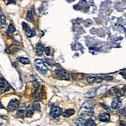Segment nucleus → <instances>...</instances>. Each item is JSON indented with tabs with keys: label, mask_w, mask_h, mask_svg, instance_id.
Here are the masks:
<instances>
[{
	"label": "nucleus",
	"mask_w": 126,
	"mask_h": 126,
	"mask_svg": "<svg viewBox=\"0 0 126 126\" xmlns=\"http://www.w3.org/2000/svg\"><path fill=\"white\" fill-rule=\"evenodd\" d=\"M34 65H35V68L37 69V70L41 74H45L47 72V65H45V63L41 59H37L35 61Z\"/></svg>",
	"instance_id": "obj_1"
},
{
	"label": "nucleus",
	"mask_w": 126,
	"mask_h": 126,
	"mask_svg": "<svg viewBox=\"0 0 126 126\" xmlns=\"http://www.w3.org/2000/svg\"><path fill=\"white\" fill-rule=\"evenodd\" d=\"M55 76L57 78L64 80H69V72L63 69H58L55 72Z\"/></svg>",
	"instance_id": "obj_2"
},
{
	"label": "nucleus",
	"mask_w": 126,
	"mask_h": 126,
	"mask_svg": "<svg viewBox=\"0 0 126 126\" xmlns=\"http://www.w3.org/2000/svg\"><path fill=\"white\" fill-rule=\"evenodd\" d=\"M93 109H94V105L91 104L90 103L86 102V103L83 104V106H82L80 111H79V114H80V115H83V114L86 115V114L91 112V111L93 110Z\"/></svg>",
	"instance_id": "obj_3"
},
{
	"label": "nucleus",
	"mask_w": 126,
	"mask_h": 126,
	"mask_svg": "<svg viewBox=\"0 0 126 126\" xmlns=\"http://www.w3.org/2000/svg\"><path fill=\"white\" fill-rule=\"evenodd\" d=\"M22 25H23V29L24 30V31L26 32L27 37H33V36H34V35L36 34L35 31L33 30V29H31V28L29 27V26L27 25V24L26 23H22Z\"/></svg>",
	"instance_id": "obj_4"
},
{
	"label": "nucleus",
	"mask_w": 126,
	"mask_h": 126,
	"mask_svg": "<svg viewBox=\"0 0 126 126\" xmlns=\"http://www.w3.org/2000/svg\"><path fill=\"white\" fill-rule=\"evenodd\" d=\"M18 107H19V100L16 99H14V100H10V102L8 104L7 108L9 111H13L16 109H17Z\"/></svg>",
	"instance_id": "obj_5"
},
{
	"label": "nucleus",
	"mask_w": 126,
	"mask_h": 126,
	"mask_svg": "<svg viewBox=\"0 0 126 126\" xmlns=\"http://www.w3.org/2000/svg\"><path fill=\"white\" fill-rule=\"evenodd\" d=\"M62 108H60L59 107H53L51 110V116L52 118H58L60 114H62Z\"/></svg>",
	"instance_id": "obj_6"
},
{
	"label": "nucleus",
	"mask_w": 126,
	"mask_h": 126,
	"mask_svg": "<svg viewBox=\"0 0 126 126\" xmlns=\"http://www.w3.org/2000/svg\"><path fill=\"white\" fill-rule=\"evenodd\" d=\"M86 79L89 83H100L103 81L102 77L100 76H88Z\"/></svg>",
	"instance_id": "obj_7"
},
{
	"label": "nucleus",
	"mask_w": 126,
	"mask_h": 126,
	"mask_svg": "<svg viewBox=\"0 0 126 126\" xmlns=\"http://www.w3.org/2000/svg\"><path fill=\"white\" fill-rule=\"evenodd\" d=\"M9 85L6 82V80L3 79H0V93H4L6 90H9Z\"/></svg>",
	"instance_id": "obj_8"
},
{
	"label": "nucleus",
	"mask_w": 126,
	"mask_h": 126,
	"mask_svg": "<svg viewBox=\"0 0 126 126\" xmlns=\"http://www.w3.org/2000/svg\"><path fill=\"white\" fill-rule=\"evenodd\" d=\"M122 100H121V99L119 97H116L113 100L112 104H111V107H112L113 109H118L122 107Z\"/></svg>",
	"instance_id": "obj_9"
},
{
	"label": "nucleus",
	"mask_w": 126,
	"mask_h": 126,
	"mask_svg": "<svg viewBox=\"0 0 126 126\" xmlns=\"http://www.w3.org/2000/svg\"><path fill=\"white\" fill-rule=\"evenodd\" d=\"M41 96H42V90L41 87H39V88L35 91L34 94L33 95V100L35 101H38L41 99Z\"/></svg>",
	"instance_id": "obj_10"
},
{
	"label": "nucleus",
	"mask_w": 126,
	"mask_h": 126,
	"mask_svg": "<svg viewBox=\"0 0 126 126\" xmlns=\"http://www.w3.org/2000/svg\"><path fill=\"white\" fill-rule=\"evenodd\" d=\"M96 94V89H90L85 94V96L87 98H93Z\"/></svg>",
	"instance_id": "obj_11"
},
{
	"label": "nucleus",
	"mask_w": 126,
	"mask_h": 126,
	"mask_svg": "<svg viewBox=\"0 0 126 126\" xmlns=\"http://www.w3.org/2000/svg\"><path fill=\"white\" fill-rule=\"evenodd\" d=\"M110 114H107V113H104V114H101L100 116H99V120L100 122H108L110 120Z\"/></svg>",
	"instance_id": "obj_12"
},
{
	"label": "nucleus",
	"mask_w": 126,
	"mask_h": 126,
	"mask_svg": "<svg viewBox=\"0 0 126 126\" xmlns=\"http://www.w3.org/2000/svg\"><path fill=\"white\" fill-rule=\"evenodd\" d=\"M44 46L42 44H40V43H38L37 44V45H36V53H37V55H41L43 54V52H44Z\"/></svg>",
	"instance_id": "obj_13"
},
{
	"label": "nucleus",
	"mask_w": 126,
	"mask_h": 126,
	"mask_svg": "<svg viewBox=\"0 0 126 126\" xmlns=\"http://www.w3.org/2000/svg\"><path fill=\"white\" fill-rule=\"evenodd\" d=\"M75 110L73 109H68L65 111H64L63 113H62V114L63 115V117L65 118H69L70 116H72V114H74Z\"/></svg>",
	"instance_id": "obj_14"
},
{
	"label": "nucleus",
	"mask_w": 126,
	"mask_h": 126,
	"mask_svg": "<svg viewBox=\"0 0 126 126\" xmlns=\"http://www.w3.org/2000/svg\"><path fill=\"white\" fill-rule=\"evenodd\" d=\"M85 122L86 120H84L83 118H77L75 120V124L77 126H85Z\"/></svg>",
	"instance_id": "obj_15"
},
{
	"label": "nucleus",
	"mask_w": 126,
	"mask_h": 126,
	"mask_svg": "<svg viewBox=\"0 0 126 126\" xmlns=\"http://www.w3.org/2000/svg\"><path fill=\"white\" fill-rule=\"evenodd\" d=\"M18 61L20 62V63H22V64H23V65H27V64L30 63V61H29V59H27V58H24V57L18 58Z\"/></svg>",
	"instance_id": "obj_16"
},
{
	"label": "nucleus",
	"mask_w": 126,
	"mask_h": 126,
	"mask_svg": "<svg viewBox=\"0 0 126 126\" xmlns=\"http://www.w3.org/2000/svg\"><path fill=\"white\" fill-rule=\"evenodd\" d=\"M85 125L86 126H96L95 122L93 120V119H87L86 120V122H85Z\"/></svg>",
	"instance_id": "obj_17"
},
{
	"label": "nucleus",
	"mask_w": 126,
	"mask_h": 126,
	"mask_svg": "<svg viewBox=\"0 0 126 126\" xmlns=\"http://www.w3.org/2000/svg\"><path fill=\"white\" fill-rule=\"evenodd\" d=\"M33 112H34V110H33V107L30 106V107H28L27 109V111H26V113H27V114H27V117H31V116L33 115Z\"/></svg>",
	"instance_id": "obj_18"
},
{
	"label": "nucleus",
	"mask_w": 126,
	"mask_h": 126,
	"mask_svg": "<svg viewBox=\"0 0 126 126\" xmlns=\"http://www.w3.org/2000/svg\"><path fill=\"white\" fill-rule=\"evenodd\" d=\"M15 31V27L13 25V24H10L8 27V30H7V34L9 36H11L13 34V33Z\"/></svg>",
	"instance_id": "obj_19"
},
{
	"label": "nucleus",
	"mask_w": 126,
	"mask_h": 126,
	"mask_svg": "<svg viewBox=\"0 0 126 126\" xmlns=\"http://www.w3.org/2000/svg\"><path fill=\"white\" fill-rule=\"evenodd\" d=\"M44 51H45V55H46L47 56H51V55H53V51H52V49H51V48L50 47H46V48H45V50H44Z\"/></svg>",
	"instance_id": "obj_20"
},
{
	"label": "nucleus",
	"mask_w": 126,
	"mask_h": 126,
	"mask_svg": "<svg viewBox=\"0 0 126 126\" xmlns=\"http://www.w3.org/2000/svg\"><path fill=\"white\" fill-rule=\"evenodd\" d=\"M27 20H29V21H33V13H32L31 10L27 12Z\"/></svg>",
	"instance_id": "obj_21"
},
{
	"label": "nucleus",
	"mask_w": 126,
	"mask_h": 126,
	"mask_svg": "<svg viewBox=\"0 0 126 126\" xmlns=\"http://www.w3.org/2000/svg\"><path fill=\"white\" fill-rule=\"evenodd\" d=\"M72 77H73V79H76V80H78V79H82L84 77V76L83 74H78V73H76V74H73L72 75Z\"/></svg>",
	"instance_id": "obj_22"
},
{
	"label": "nucleus",
	"mask_w": 126,
	"mask_h": 126,
	"mask_svg": "<svg viewBox=\"0 0 126 126\" xmlns=\"http://www.w3.org/2000/svg\"><path fill=\"white\" fill-rule=\"evenodd\" d=\"M1 17V20H0V23H1L2 27H5L6 25V17H5L4 15H1L0 16Z\"/></svg>",
	"instance_id": "obj_23"
},
{
	"label": "nucleus",
	"mask_w": 126,
	"mask_h": 126,
	"mask_svg": "<svg viewBox=\"0 0 126 126\" xmlns=\"http://www.w3.org/2000/svg\"><path fill=\"white\" fill-rule=\"evenodd\" d=\"M24 113H25V110H18L17 117H19V118H23V116H24Z\"/></svg>",
	"instance_id": "obj_24"
},
{
	"label": "nucleus",
	"mask_w": 126,
	"mask_h": 126,
	"mask_svg": "<svg viewBox=\"0 0 126 126\" xmlns=\"http://www.w3.org/2000/svg\"><path fill=\"white\" fill-rule=\"evenodd\" d=\"M33 110H39L41 109V107H40V104L38 103H36L33 104Z\"/></svg>",
	"instance_id": "obj_25"
},
{
	"label": "nucleus",
	"mask_w": 126,
	"mask_h": 126,
	"mask_svg": "<svg viewBox=\"0 0 126 126\" xmlns=\"http://www.w3.org/2000/svg\"><path fill=\"white\" fill-rule=\"evenodd\" d=\"M45 62H47L48 64H49L50 65H53L55 64V62L53 61V60H51V59H45Z\"/></svg>",
	"instance_id": "obj_26"
},
{
	"label": "nucleus",
	"mask_w": 126,
	"mask_h": 126,
	"mask_svg": "<svg viewBox=\"0 0 126 126\" xmlns=\"http://www.w3.org/2000/svg\"><path fill=\"white\" fill-rule=\"evenodd\" d=\"M119 114L121 115H123L124 117H125V108H123V110H121L119 111Z\"/></svg>",
	"instance_id": "obj_27"
},
{
	"label": "nucleus",
	"mask_w": 126,
	"mask_h": 126,
	"mask_svg": "<svg viewBox=\"0 0 126 126\" xmlns=\"http://www.w3.org/2000/svg\"><path fill=\"white\" fill-rule=\"evenodd\" d=\"M103 79H106V80H111V79H113V77L112 76H105L104 77V78H102Z\"/></svg>",
	"instance_id": "obj_28"
},
{
	"label": "nucleus",
	"mask_w": 126,
	"mask_h": 126,
	"mask_svg": "<svg viewBox=\"0 0 126 126\" xmlns=\"http://www.w3.org/2000/svg\"><path fill=\"white\" fill-rule=\"evenodd\" d=\"M2 15V9H1V8H0V16Z\"/></svg>",
	"instance_id": "obj_29"
},
{
	"label": "nucleus",
	"mask_w": 126,
	"mask_h": 126,
	"mask_svg": "<svg viewBox=\"0 0 126 126\" xmlns=\"http://www.w3.org/2000/svg\"><path fill=\"white\" fill-rule=\"evenodd\" d=\"M1 108H2V105L1 104V103H0V109H1Z\"/></svg>",
	"instance_id": "obj_30"
}]
</instances>
